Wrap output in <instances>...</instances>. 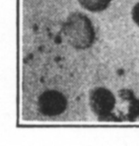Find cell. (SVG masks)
<instances>
[{
	"label": "cell",
	"instance_id": "cell-6",
	"mask_svg": "<svg viewBox=\"0 0 139 146\" xmlns=\"http://www.w3.org/2000/svg\"><path fill=\"white\" fill-rule=\"evenodd\" d=\"M132 18L133 22L139 27V2L133 6L132 10Z\"/></svg>",
	"mask_w": 139,
	"mask_h": 146
},
{
	"label": "cell",
	"instance_id": "cell-4",
	"mask_svg": "<svg viewBox=\"0 0 139 146\" xmlns=\"http://www.w3.org/2000/svg\"><path fill=\"white\" fill-rule=\"evenodd\" d=\"M118 95L124 100H128L130 102L129 114L125 117V120L134 121L139 117V100L135 98L132 91L129 89L120 90Z\"/></svg>",
	"mask_w": 139,
	"mask_h": 146
},
{
	"label": "cell",
	"instance_id": "cell-1",
	"mask_svg": "<svg viewBox=\"0 0 139 146\" xmlns=\"http://www.w3.org/2000/svg\"><path fill=\"white\" fill-rule=\"evenodd\" d=\"M62 34L69 45L76 50H86L94 45L95 31L92 21L82 13H72L62 25Z\"/></svg>",
	"mask_w": 139,
	"mask_h": 146
},
{
	"label": "cell",
	"instance_id": "cell-2",
	"mask_svg": "<svg viewBox=\"0 0 139 146\" xmlns=\"http://www.w3.org/2000/svg\"><path fill=\"white\" fill-rule=\"evenodd\" d=\"M90 106L99 120L121 121V118L113 113L115 107V98L107 88L97 87L90 92Z\"/></svg>",
	"mask_w": 139,
	"mask_h": 146
},
{
	"label": "cell",
	"instance_id": "cell-3",
	"mask_svg": "<svg viewBox=\"0 0 139 146\" xmlns=\"http://www.w3.org/2000/svg\"><path fill=\"white\" fill-rule=\"evenodd\" d=\"M38 111L46 117H55L65 112L68 100L63 94L55 90H48L38 98Z\"/></svg>",
	"mask_w": 139,
	"mask_h": 146
},
{
	"label": "cell",
	"instance_id": "cell-5",
	"mask_svg": "<svg viewBox=\"0 0 139 146\" xmlns=\"http://www.w3.org/2000/svg\"><path fill=\"white\" fill-rule=\"evenodd\" d=\"M80 6L92 13H100L110 6L111 0H77Z\"/></svg>",
	"mask_w": 139,
	"mask_h": 146
}]
</instances>
